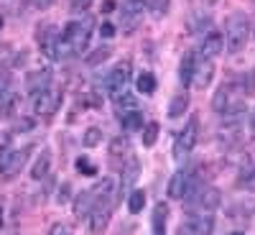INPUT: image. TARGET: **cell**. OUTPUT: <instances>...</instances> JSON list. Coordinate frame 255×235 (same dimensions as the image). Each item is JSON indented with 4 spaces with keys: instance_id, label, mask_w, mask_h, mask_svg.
I'll use <instances>...</instances> for the list:
<instances>
[{
    "instance_id": "28",
    "label": "cell",
    "mask_w": 255,
    "mask_h": 235,
    "mask_svg": "<svg viewBox=\"0 0 255 235\" xmlns=\"http://www.w3.org/2000/svg\"><path fill=\"white\" fill-rule=\"evenodd\" d=\"M145 5H148V10H151L156 18H161V15L168 13V5H171V0H145Z\"/></svg>"
},
{
    "instance_id": "17",
    "label": "cell",
    "mask_w": 255,
    "mask_h": 235,
    "mask_svg": "<svg viewBox=\"0 0 255 235\" xmlns=\"http://www.w3.org/2000/svg\"><path fill=\"white\" fill-rule=\"evenodd\" d=\"M120 125L123 131L133 133V131H143V113L140 110H128V113H120Z\"/></svg>"
},
{
    "instance_id": "22",
    "label": "cell",
    "mask_w": 255,
    "mask_h": 235,
    "mask_svg": "<svg viewBox=\"0 0 255 235\" xmlns=\"http://www.w3.org/2000/svg\"><path fill=\"white\" fill-rule=\"evenodd\" d=\"M158 133H161V125L156 123V120H151V123H145L143 125V146L145 148H151V146H156V141H158Z\"/></svg>"
},
{
    "instance_id": "38",
    "label": "cell",
    "mask_w": 255,
    "mask_h": 235,
    "mask_svg": "<svg viewBox=\"0 0 255 235\" xmlns=\"http://www.w3.org/2000/svg\"><path fill=\"white\" fill-rule=\"evenodd\" d=\"M56 0H31V5L33 8H38V10H44V8H49V5H54Z\"/></svg>"
},
{
    "instance_id": "4",
    "label": "cell",
    "mask_w": 255,
    "mask_h": 235,
    "mask_svg": "<svg viewBox=\"0 0 255 235\" xmlns=\"http://www.w3.org/2000/svg\"><path fill=\"white\" fill-rule=\"evenodd\" d=\"M240 105H245L240 100V87L238 84H222V87L215 92V97H212V108H215L217 113H232V110H238Z\"/></svg>"
},
{
    "instance_id": "9",
    "label": "cell",
    "mask_w": 255,
    "mask_h": 235,
    "mask_svg": "<svg viewBox=\"0 0 255 235\" xmlns=\"http://www.w3.org/2000/svg\"><path fill=\"white\" fill-rule=\"evenodd\" d=\"M36 41H38L41 51H44L49 59L56 56V44H59V31H56V26H44V28H38V31H36Z\"/></svg>"
},
{
    "instance_id": "3",
    "label": "cell",
    "mask_w": 255,
    "mask_h": 235,
    "mask_svg": "<svg viewBox=\"0 0 255 235\" xmlns=\"http://www.w3.org/2000/svg\"><path fill=\"white\" fill-rule=\"evenodd\" d=\"M197 141H199V120H197V118H189V123L184 125V131L176 136L174 159H176V161H186L189 151L197 146Z\"/></svg>"
},
{
    "instance_id": "40",
    "label": "cell",
    "mask_w": 255,
    "mask_h": 235,
    "mask_svg": "<svg viewBox=\"0 0 255 235\" xmlns=\"http://www.w3.org/2000/svg\"><path fill=\"white\" fill-rule=\"evenodd\" d=\"M3 26H5V18H3V13H0V31H3Z\"/></svg>"
},
{
    "instance_id": "13",
    "label": "cell",
    "mask_w": 255,
    "mask_h": 235,
    "mask_svg": "<svg viewBox=\"0 0 255 235\" xmlns=\"http://www.w3.org/2000/svg\"><path fill=\"white\" fill-rule=\"evenodd\" d=\"M212 77H215V64H212V59H204L199 67L194 69V79H191V84H194L197 90H207Z\"/></svg>"
},
{
    "instance_id": "27",
    "label": "cell",
    "mask_w": 255,
    "mask_h": 235,
    "mask_svg": "<svg viewBox=\"0 0 255 235\" xmlns=\"http://www.w3.org/2000/svg\"><path fill=\"white\" fill-rule=\"evenodd\" d=\"M138 92H143V95H153L156 92V77L151 72H143L138 77Z\"/></svg>"
},
{
    "instance_id": "5",
    "label": "cell",
    "mask_w": 255,
    "mask_h": 235,
    "mask_svg": "<svg viewBox=\"0 0 255 235\" xmlns=\"http://www.w3.org/2000/svg\"><path fill=\"white\" fill-rule=\"evenodd\" d=\"M128 82H130V61H120L118 67L108 74V79H105V92H108L113 100H118V97L125 95Z\"/></svg>"
},
{
    "instance_id": "34",
    "label": "cell",
    "mask_w": 255,
    "mask_h": 235,
    "mask_svg": "<svg viewBox=\"0 0 255 235\" xmlns=\"http://www.w3.org/2000/svg\"><path fill=\"white\" fill-rule=\"evenodd\" d=\"M8 92H10V77L5 72H0V100H3Z\"/></svg>"
},
{
    "instance_id": "16",
    "label": "cell",
    "mask_w": 255,
    "mask_h": 235,
    "mask_svg": "<svg viewBox=\"0 0 255 235\" xmlns=\"http://www.w3.org/2000/svg\"><path fill=\"white\" fill-rule=\"evenodd\" d=\"M138 172H140V164H138V159H130L128 161V166L123 169V184H120V197L125 195L128 189H130L133 184H135V179H138Z\"/></svg>"
},
{
    "instance_id": "12",
    "label": "cell",
    "mask_w": 255,
    "mask_h": 235,
    "mask_svg": "<svg viewBox=\"0 0 255 235\" xmlns=\"http://www.w3.org/2000/svg\"><path fill=\"white\" fill-rule=\"evenodd\" d=\"M95 207H97V197L92 195V189H87V192H82V195L74 197V215H77L79 220L87 218Z\"/></svg>"
},
{
    "instance_id": "14",
    "label": "cell",
    "mask_w": 255,
    "mask_h": 235,
    "mask_svg": "<svg viewBox=\"0 0 255 235\" xmlns=\"http://www.w3.org/2000/svg\"><path fill=\"white\" fill-rule=\"evenodd\" d=\"M49 84H51V72H49V69H36V72H31V74L26 77V90H28L31 95L46 90Z\"/></svg>"
},
{
    "instance_id": "19",
    "label": "cell",
    "mask_w": 255,
    "mask_h": 235,
    "mask_svg": "<svg viewBox=\"0 0 255 235\" xmlns=\"http://www.w3.org/2000/svg\"><path fill=\"white\" fill-rule=\"evenodd\" d=\"M49 172H51V154H49V151H44V154H41V156L36 159L33 169H31V179L41 182V179H46V177H49Z\"/></svg>"
},
{
    "instance_id": "24",
    "label": "cell",
    "mask_w": 255,
    "mask_h": 235,
    "mask_svg": "<svg viewBox=\"0 0 255 235\" xmlns=\"http://www.w3.org/2000/svg\"><path fill=\"white\" fill-rule=\"evenodd\" d=\"M145 8V0H123V15L128 18H140Z\"/></svg>"
},
{
    "instance_id": "21",
    "label": "cell",
    "mask_w": 255,
    "mask_h": 235,
    "mask_svg": "<svg viewBox=\"0 0 255 235\" xmlns=\"http://www.w3.org/2000/svg\"><path fill=\"white\" fill-rule=\"evenodd\" d=\"M186 110H189V97H186V92L174 95V97H171V105H168V118L176 120V118H181Z\"/></svg>"
},
{
    "instance_id": "26",
    "label": "cell",
    "mask_w": 255,
    "mask_h": 235,
    "mask_svg": "<svg viewBox=\"0 0 255 235\" xmlns=\"http://www.w3.org/2000/svg\"><path fill=\"white\" fill-rule=\"evenodd\" d=\"M145 205V192L143 189H135L130 192V197H128V210H130V215H138Z\"/></svg>"
},
{
    "instance_id": "35",
    "label": "cell",
    "mask_w": 255,
    "mask_h": 235,
    "mask_svg": "<svg viewBox=\"0 0 255 235\" xmlns=\"http://www.w3.org/2000/svg\"><path fill=\"white\" fill-rule=\"evenodd\" d=\"M240 187H243V189H248V192H255V169H253L250 174H245V179L240 182Z\"/></svg>"
},
{
    "instance_id": "1",
    "label": "cell",
    "mask_w": 255,
    "mask_h": 235,
    "mask_svg": "<svg viewBox=\"0 0 255 235\" xmlns=\"http://www.w3.org/2000/svg\"><path fill=\"white\" fill-rule=\"evenodd\" d=\"M248 33H250V23H248V18L235 13V15H230L227 18V23H225V49L230 54H238L245 49V41H248Z\"/></svg>"
},
{
    "instance_id": "36",
    "label": "cell",
    "mask_w": 255,
    "mask_h": 235,
    "mask_svg": "<svg viewBox=\"0 0 255 235\" xmlns=\"http://www.w3.org/2000/svg\"><path fill=\"white\" fill-rule=\"evenodd\" d=\"M100 33H102V38H113L115 36V26L113 23H102L100 26Z\"/></svg>"
},
{
    "instance_id": "2",
    "label": "cell",
    "mask_w": 255,
    "mask_h": 235,
    "mask_svg": "<svg viewBox=\"0 0 255 235\" xmlns=\"http://www.w3.org/2000/svg\"><path fill=\"white\" fill-rule=\"evenodd\" d=\"M28 156H31V146L3 151L0 154V179H15L20 172H23Z\"/></svg>"
},
{
    "instance_id": "11",
    "label": "cell",
    "mask_w": 255,
    "mask_h": 235,
    "mask_svg": "<svg viewBox=\"0 0 255 235\" xmlns=\"http://www.w3.org/2000/svg\"><path fill=\"white\" fill-rule=\"evenodd\" d=\"M110 215H113V207L110 205H97L92 212H90V233L92 235H100L110 223Z\"/></svg>"
},
{
    "instance_id": "41",
    "label": "cell",
    "mask_w": 255,
    "mask_h": 235,
    "mask_svg": "<svg viewBox=\"0 0 255 235\" xmlns=\"http://www.w3.org/2000/svg\"><path fill=\"white\" fill-rule=\"evenodd\" d=\"M250 125H253V131H255V110H253V118H250Z\"/></svg>"
},
{
    "instance_id": "29",
    "label": "cell",
    "mask_w": 255,
    "mask_h": 235,
    "mask_svg": "<svg viewBox=\"0 0 255 235\" xmlns=\"http://www.w3.org/2000/svg\"><path fill=\"white\" fill-rule=\"evenodd\" d=\"M100 141H102V131H100V128H87V131H84V136H82V143L87 146V148L100 146Z\"/></svg>"
},
{
    "instance_id": "23",
    "label": "cell",
    "mask_w": 255,
    "mask_h": 235,
    "mask_svg": "<svg viewBox=\"0 0 255 235\" xmlns=\"http://www.w3.org/2000/svg\"><path fill=\"white\" fill-rule=\"evenodd\" d=\"M128 154H130V141L128 138L118 136V138L110 141V156L113 159H120V156H128Z\"/></svg>"
},
{
    "instance_id": "43",
    "label": "cell",
    "mask_w": 255,
    "mask_h": 235,
    "mask_svg": "<svg viewBox=\"0 0 255 235\" xmlns=\"http://www.w3.org/2000/svg\"><path fill=\"white\" fill-rule=\"evenodd\" d=\"M232 235H245V233H232Z\"/></svg>"
},
{
    "instance_id": "33",
    "label": "cell",
    "mask_w": 255,
    "mask_h": 235,
    "mask_svg": "<svg viewBox=\"0 0 255 235\" xmlns=\"http://www.w3.org/2000/svg\"><path fill=\"white\" fill-rule=\"evenodd\" d=\"M77 172H82V174H90V177H92V174H95V166L87 161V156H82V159L77 161Z\"/></svg>"
},
{
    "instance_id": "15",
    "label": "cell",
    "mask_w": 255,
    "mask_h": 235,
    "mask_svg": "<svg viewBox=\"0 0 255 235\" xmlns=\"http://www.w3.org/2000/svg\"><path fill=\"white\" fill-rule=\"evenodd\" d=\"M186 182H189V174L184 172V169L174 172V177L168 179V187H166L168 200H181L184 197V189H186Z\"/></svg>"
},
{
    "instance_id": "25",
    "label": "cell",
    "mask_w": 255,
    "mask_h": 235,
    "mask_svg": "<svg viewBox=\"0 0 255 235\" xmlns=\"http://www.w3.org/2000/svg\"><path fill=\"white\" fill-rule=\"evenodd\" d=\"M166 215H168L166 205H158L153 210V235H163L166 233Z\"/></svg>"
},
{
    "instance_id": "8",
    "label": "cell",
    "mask_w": 255,
    "mask_h": 235,
    "mask_svg": "<svg viewBox=\"0 0 255 235\" xmlns=\"http://www.w3.org/2000/svg\"><path fill=\"white\" fill-rule=\"evenodd\" d=\"M212 230H215V218L199 212L186 218V223L179 228V235H212Z\"/></svg>"
},
{
    "instance_id": "32",
    "label": "cell",
    "mask_w": 255,
    "mask_h": 235,
    "mask_svg": "<svg viewBox=\"0 0 255 235\" xmlns=\"http://www.w3.org/2000/svg\"><path fill=\"white\" fill-rule=\"evenodd\" d=\"M13 49L8 46V44H0V69L3 67H8V64H13Z\"/></svg>"
},
{
    "instance_id": "10",
    "label": "cell",
    "mask_w": 255,
    "mask_h": 235,
    "mask_svg": "<svg viewBox=\"0 0 255 235\" xmlns=\"http://www.w3.org/2000/svg\"><path fill=\"white\" fill-rule=\"evenodd\" d=\"M225 51V36L217 33V31H209L202 41H199V54L204 59H212V56H217Z\"/></svg>"
},
{
    "instance_id": "42",
    "label": "cell",
    "mask_w": 255,
    "mask_h": 235,
    "mask_svg": "<svg viewBox=\"0 0 255 235\" xmlns=\"http://www.w3.org/2000/svg\"><path fill=\"white\" fill-rule=\"evenodd\" d=\"M0 228H3V207H0Z\"/></svg>"
},
{
    "instance_id": "18",
    "label": "cell",
    "mask_w": 255,
    "mask_h": 235,
    "mask_svg": "<svg viewBox=\"0 0 255 235\" xmlns=\"http://www.w3.org/2000/svg\"><path fill=\"white\" fill-rule=\"evenodd\" d=\"M194 69H197L194 54H184V59L179 64V79H181L184 87H186V84H191V79H194Z\"/></svg>"
},
{
    "instance_id": "39",
    "label": "cell",
    "mask_w": 255,
    "mask_h": 235,
    "mask_svg": "<svg viewBox=\"0 0 255 235\" xmlns=\"http://www.w3.org/2000/svg\"><path fill=\"white\" fill-rule=\"evenodd\" d=\"M113 8H115V5H113V0H108V3L102 5V10H105V13H108V10H113Z\"/></svg>"
},
{
    "instance_id": "30",
    "label": "cell",
    "mask_w": 255,
    "mask_h": 235,
    "mask_svg": "<svg viewBox=\"0 0 255 235\" xmlns=\"http://www.w3.org/2000/svg\"><path fill=\"white\" fill-rule=\"evenodd\" d=\"M118 108H120L123 113H128V110H138V97H133V95H123V97H118Z\"/></svg>"
},
{
    "instance_id": "7",
    "label": "cell",
    "mask_w": 255,
    "mask_h": 235,
    "mask_svg": "<svg viewBox=\"0 0 255 235\" xmlns=\"http://www.w3.org/2000/svg\"><path fill=\"white\" fill-rule=\"evenodd\" d=\"M59 105H61V92L54 90V87H46V90L33 95V113L41 115V118L54 115L59 110Z\"/></svg>"
},
{
    "instance_id": "37",
    "label": "cell",
    "mask_w": 255,
    "mask_h": 235,
    "mask_svg": "<svg viewBox=\"0 0 255 235\" xmlns=\"http://www.w3.org/2000/svg\"><path fill=\"white\" fill-rule=\"evenodd\" d=\"M67 197H69V187H67V184H64V187L59 189V195H56V202H59V205H64V202H69Z\"/></svg>"
},
{
    "instance_id": "44",
    "label": "cell",
    "mask_w": 255,
    "mask_h": 235,
    "mask_svg": "<svg viewBox=\"0 0 255 235\" xmlns=\"http://www.w3.org/2000/svg\"><path fill=\"white\" fill-rule=\"evenodd\" d=\"M61 235H72V233H64V230H61Z\"/></svg>"
},
{
    "instance_id": "20",
    "label": "cell",
    "mask_w": 255,
    "mask_h": 235,
    "mask_svg": "<svg viewBox=\"0 0 255 235\" xmlns=\"http://www.w3.org/2000/svg\"><path fill=\"white\" fill-rule=\"evenodd\" d=\"M20 108V95L8 92L3 100H0V118H15Z\"/></svg>"
},
{
    "instance_id": "6",
    "label": "cell",
    "mask_w": 255,
    "mask_h": 235,
    "mask_svg": "<svg viewBox=\"0 0 255 235\" xmlns=\"http://www.w3.org/2000/svg\"><path fill=\"white\" fill-rule=\"evenodd\" d=\"M220 205H222V192L215 189V187H202L197 195L186 202L189 210H199V212H207V215H212Z\"/></svg>"
},
{
    "instance_id": "31",
    "label": "cell",
    "mask_w": 255,
    "mask_h": 235,
    "mask_svg": "<svg viewBox=\"0 0 255 235\" xmlns=\"http://www.w3.org/2000/svg\"><path fill=\"white\" fill-rule=\"evenodd\" d=\"M113 51H110V46H100L97 51H92V56L87 59V64H100V61H105V59H108Z\"/></svg>"
}]
</instances>
